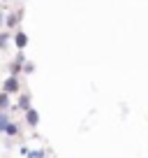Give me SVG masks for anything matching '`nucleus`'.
Wrapping results in <instances>:
<instances>
[{
  "instance_id": "obj_2",
  "label": "nucleus",
  "mask_w": 148,
  "mask_h": 158,
  "mask_svg": "<svg viewBox=\"0 0 148 158\" xmlns=\"http://www.w3.org/2000/svg\"><path fill=\"white\" fill-rule=\"evenodd\" d=\"M25 121H28L30 126H37L40 123V114L35 112V109H25Z\"/></svg>"
},
{
  "instance_id": "obj_6",
  "label": "nucleus",
  "mask_w": 148,
  "mask_h": 158,
  "mask_svg": "<svg viewBox=\"0 0 148 158\" xmlns=\"http://www.w3.org/2000/svg\"><path fill=\"white\" fill-rule=\"evenodd\" d=\"M10 123V118H7V114L5 112H0V133H2V130H5V126Z\"/></svg>"
},
{
  "instance_id": "obj_3",
  "label": "nucleus",
  "mask_w": 148,
  "mask_h": 158,
  "mask_svg": "<svg viewBox=\"0 0 148 158\" xmlns=\"http://www.w3.org/2000/svg\"><path fill=\"white\" fill-rule=\"evenodd\" d=\"M14 42H16V47H19V49H23V47L28 44V35H25V33H16V35H14Z\"/></svg>"
},
{
  "instance_id": "obj_9",
  "label": "nucleus",
  "mask_w": 148,
  "mask_h": 158,
  "mask_svg": "<svg viewBox=\"0 0 148 158\" xmlns=\"http://www.w3.org/2000/svg\"><path fill=\"white\" fill-rule=\"evenodd\" d=\"M16 19H19V14H12L10 19H7V26H10V28H14V26H16Z\"/></svg>"
},
{
  "instance_id": "obj_1",
  "label": "nucleus",
  "mask_w": 148,
  "mask_h": 158,
  "mask_svg": "<svg viewBox=\"0 0 148 158\" xmlns=\"http://www.w3.org/2000/svg\"><path fill=\"white\" fill-rule=\"evenodd\" d=\"M16 91H19V79L12 74V77L5 81V93H16Z\"/></svg>"
},
{
  "instance_id": "obj_10",
  "label": "nucleus",
  "mask_w": 148,
  "mask_h": 158,
  "mask_svg": "<svg viewBox=\"0 0 148 158\" xmlns=\"http://www.w3.org/2000/svg\"><path fill=\"white\" fill-rule=\"evenodd\" d=\"M44 156V151H35V153H30V158H42Z\"/></svg>"
},
{
  "instance_id": "obj_11",
  "label": "nucleus",
  "mask_w": 148,
  "mask_h": 158,
  "mask_svg": "<svg viewBox=\"0 0 148 158\" xmlns=\"http://www.w3.org/2000/svg\"><path fill=\"white\" fill-rule=\"evenodd\" d=\"M0 23H2V14H0Z\"/></svg>"
},
{
  "instance_id": "obj_5",
  "label": "nucleus",
  "mask_w": 148,
  "mask_h": 158,
  "mask_svg": "<svg viewBox=\"0 0 148 158\" xmlns=\"http://www.w3.org/2000/svg\"><path fill=\"white\" fill-rule=\"evenodd\" d=\"M19 107H21V109H30V98H28V95H21Z\"/></svg>"
},
{
  "instance_id": "obj_8",
  "label": "nucleus",
  "mask_w": 148,
  "mask_h": 158,
  "mask_svg": "<svg viewBox=\"0 0 148 158\" xmlns=\"http://www.w3.org/2000/svg\"><path fill=\"white\" fill-rule=\"evenodd\" d=\"M7 42H10V35H7V33H2V35H0V49H5V47H7Z\"/></svg>"
},
{
  "instance_id": "obj_4",
  "label": "nucleus",
  "mask_w": 148,
  "mask_h": 158,
  "mask_svg": "<svg viewBox=\"0 0 148 158\" xmlns=\"http://www.w3.org/2000/svg\"><path fill=\"white\" fill-rule=\"evenodd\" d=\"M7 107H10V98H7V93L2 91V93H0V112H5Z\"/></svg>"
},
{
  "instance_id": "obj_7",
  "label": "nucleus",
  "mask_w": 148,
  "mask_h": 158,
  "mask_svg": "<svg viewBox=\"0 0 148 158\" xmlns=\"http://www.w3.org/2000/svg\"><path fill=\"white\" fill-rule=\"evenodd\" d=\"M16 130H19V128H16L14 123H7V126H5V130H2V133H7V135H16Z\"/></svg>"
}]
</instances>
